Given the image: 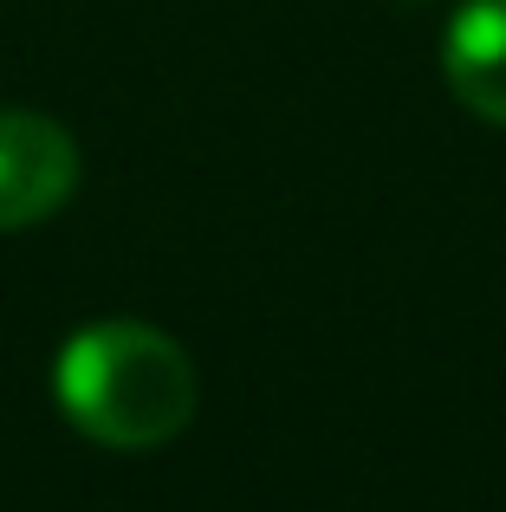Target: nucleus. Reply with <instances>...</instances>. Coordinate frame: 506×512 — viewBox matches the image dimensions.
I'll return each instance as SVG.
<instances>
[{
	"mask_svg": "<svg viewBox=\"0 0 506 512\" xmlns=\"http://www.w3.org/2000/svg\"><path fill=\"white\" fill-rule=\"evenodd\" d=\"M52 389H59L65 422L111 454L169 448L202 402L189 350L137 318H104V325L72 331L59 350V370H52Z\"/></svg>",
	"mask_w": 506,
	"mask_h": 512,
	"instance_id": "obj_1",
	"label": "nucleus"
},
{
	"mask_svg": "<svg viewBox=\"0 0 506 512\" xmlns=\"http://www.w3.org/2000/svg\"><path fill=\"white\" fill-rule=\"evenodd\" d=\"M78 188V143L39 111H0V234L46 221Z\"/></svg>",
	"mask_w": 506,
	"mask_h": 512,
	"instance_id": "obj_2",
	"label": "nucleus"
},
{
	"mask_svg": "<svg viewBox=\"0 0 506 512\" xmlns=\"http://www.w3.org/2000/svg\"><path fill=\"white\" fill-rule=\"evenodd\" d=\"M448 91L487 124H506V0H468L442 39Z\"/></svg>",
	"mask_w": 506,
	"mask_h": 512,
	"instance_id": "obj_3",
	"label": "nucleus"
}]
</instances>
